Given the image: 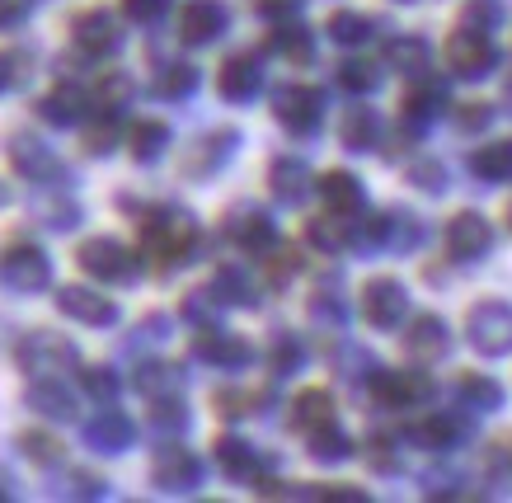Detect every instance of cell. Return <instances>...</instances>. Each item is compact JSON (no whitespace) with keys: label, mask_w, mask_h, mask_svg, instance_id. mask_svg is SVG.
Segmentation results:
<instances>
[{"label":"cell","mask_w":512,"mask_h":503,"mask_svg":"<svg viewBox=\"0 0 512 503\" xmlns=\"http://www.w3.org/2000/svg\"><path fill=\"white\" fill-rule=\"evenodd\" d=\"M466 334L470 344L498 358V353H512V306L508 301H480L466 320Z\"/></svg>","instance_id":"cell-1"},{"label":"cell","mask_w":512,"mask_h":503,"mask_svg":"<svg viewBox=\"0 0 512 503\" xmlns=\"http://www.w3.org/2000/svg\"><path fill=\"white\" fill-rule=\"evenodd\" d=\"M76 259L90 278H99V283H132V278H137V259L109 236L85 240V245L76 250Z\"/></svg>","instance_id":"cell-2"},{"label":"cell","mask_w":512,"mask_h":503,"mask_svg":"<svg viewBox=\"0 0 512 503\" xmlns=\"http://www.w3.org/2000/svg\"><path fill=\"white\" fill-rule=\"evenodd\" d=\"M0 283L10 287V292H43L52 283V264L33 245H10V250L0 254Z\"/></svg>","instance_id":"cell-3"},{"label":"cell","mask_w":512,"mask_h":503,"mask_svg":"<svg viewBox=\"0 0 512 503\" xmlns=\"http://www.w3.org/2000/svg\"><path fill=\"white\" fill-rule=\"evenodd\" d=\"M193 217L188 212H160L141 226V240H146V250L156 254V259H184L188 245H193Z\"/></svg>","instance_id":"cell-4"},{"label":"cell","mask_w":512,"mask_h":503,"mask_svg":"<svg viewBox=\"0 0 512 503\" xmlns=\"http://www.w3.org/2000/svg\"><path fill=\"white\" fill-rule=\"evenodd\" d=\"M19 362H24V372L33 377H57L62 367L76 362V348L66 344L62 334H47V330H33L24 344H19Z\"/></svg>","instance_id":"cell-5"},{"label":"cell","mask_w":512,"mask_h":503,"mask_svg":"<svg viewBox=\"0 0 512 503\" xmlns=\"http://www.w3.org/2000/svg\"><path fill=\"white\" fill-rule=\"evenodd\" d=\"M409 311V297H404V287L395 278H372V283L362 287V315H367V325L376 330H395Z\"/></svg>","instance_id":"cell-6"},{"label":"cell","mask_w":512,"mask_h":503,"mask_svg":"<svg viewBox=\"0 0 512 503\" xmlns=\"http://www.w3.org/2000/svg\"><path fill=\"white\" fill-rule=\"evenodd\" d=\"M151 480H156L165 494H184L202 480V466L198 456L184 452V447H156L151 452Z\"/></svg>","instance_id":"cell-7"},{"label":"cell","mask_w":512,"mask_h":503,"mask_svg":"<svg viewBox=\"0 0 512 503\" xmlns=\"http://www.w3.org/2000/svg\"><path fill=\"white\" fill-rule=\"evenodd\" d=\"M447 66L466 80L484 76V71L494 66V43H489L480 29H456L447 38Z\"/></svg>","instance_id":"cell-8"},{"label":"cell","mask_w":512,"mask_h":503,"mask_svg":"<svg viewBox=\"0 0 512 503\" xmlns=\"http://www.w3.org/2000/svg\"><path fill=\"white\" fill-rule=\"evenodd\" d=\"M71 38H76L80 52H90V57H104V52H118L123 43V33H118V19L109 10H80L71 19Z\"/></svg>","instance_id":"cell-9"},{"label":"cell","mask_w":512,"mask_h":503,"mask_svg":"<svg viewBox=\"0 0 512 503\" xmlns=\"http://www.w3.org/2000/svg\"><path fill=\"white\" fill-rule=\"evenodd\" d=\"M57 311L80 320V325H94V330L118 320V306H113L109 297L90 292V287H62V292H57Z\"/></svg>","instance_id":"cell-10"},{"label":"cell","mask_w":512,"mask_h":503,"mask_svg":"<svg viewBox=\"0 0 512 503\" xmlns=\"http://www.w3.org/2000/svg\"><path fill=\"white\" fill-rule=\"evenodd\" d=\"M273 109H278V123H287L292 132H311L320 123V90H311V85H282Z\"/></svg>","instance_id":"cell-11"},{"label":"cell","mask_w":512,"mask_h":503,"mask_svg":"<svg viewBox=\"0 0 512 503\" xmlns=\"http://www.w3.org/2000/svg\"><path fill=\"white\" fill-rule=\"evenodd\" d=\"M489 240H494V231H489V221L480 212H461V217L447 221V250L456 259H480L489 250Z\"/></svg>","instance_id":"cell-12"},{"label":"cell","mask_w":512,"mask_h":503,"mask_svg":"<svg viewBox=\"0 0 512 503\" xmlns=\"http://www.w3.org/2000/svg\"><path fill=\"white\" fill-rule=\"evenodd\" d=\"M221 29H226V10L217 0H184V10H179V38L184 43H212Z\"/></svg>","instance_id":"cell-13"},{"label":"cell","mask_w":512,"mask_h":503,"mask_svg":"<svg viewBox=\"0 0 512 503\" xmlns=\"http://www.w3.org/2000/svg\"><path fill=\"white\" fill-rule=\"evenodd\" d=\"M428 391H433V386H428V377H419V372H376L372 377V395L390 409L414 405V400H423Z\"/></svg>","instance_id":"cell-14"},{"label":"cell","mask_w":512,"mask_h":503,"mask_svg":"<svg viewBox=\"0 0 512 503\" xmlns=\"http://www.w3.org/2000/svg\"><path fill=\"white\" fill-rule=\"evenodd\" d=\"M10 160H15V170L24 179H57L62 174L57 156L43 142H33V137H10Z\"/></svg>","instance_id":"cell-15"},{"label":"cell","mask_w":512,"mask_h":503,"mask_svg":"<svg viewBox=\"0 0 512 503\" xmlns=\"http://www.w3.org/2000/svg\"><path fill=\"white\" fill-rule=\"evenodd\" d=\"M132 419H123L118 409H104L99 419H90V428H85V438H90V447H99V452H127L132 447Z\"/></svg>","instance_id":"cell-16"},{"label":"cell","mask_w":512,"mask_h":503,"mask_svg":"<svg viewBox=\"0 0 512 503\" xmlns=\"http://www.w3.org/2000/svg\"><path fill=\"white\" fill-rule=\"evenodd\" d=\"M404 348H409V358H423V362L442 358L447 353V325L437 315H419L409 325V334H404Z\"/></svg>","instance_id":"cell-17"},{"label":"cell","mask_w":512,"mask_h":503,"mask_svg":"<svg viewBox=\"0 0 512 503\" xmlns=\"http://www.w3.org/2000/svg\"><path fill=\"white\" fill-rule=\"evenodd\" d=\"M320 198H325V207L334 212V217H353V212H362V184L343 170H329L325 179H320Z\"/></svg>","instance_id":"cell-18"},{"label":"cell","mask_w":512,"mask_h":503,"mask_svg":"<svg viewBox=\"0 0 512 503\" xmlns=\"http://www.w3.org/2000/svg\"><path fill=\"white\" fill-rule=\"evenodd\" d=\"M29 405L38 409V414H47V419H71V414H76V395L66 391L57 377H38L29 386Z\"/></svg>","instance_id":"cell-19"},{"label":"cell","mask_w":512,"mask_h":503,"mask_svg":"<svg viewBox=\"0 0 512 503\" xmlns=\"http://www.w3.org/2000/svg\"><path fill=\"white\" fill-rule=\"evenodd\" d=\"M221 95L226 99H249V95H259V62L254 57H231V62L221 66Z\"/></svg>","instance_id":"cell-20"},{"label":"cell","mask_w":512,"mask_h":503,"mask_svg":"<svg viewBox=\"0 0 512 503\" xmlns=\"http://www.w3.org/2000/svg\"><path fill=\"white\" fill-rule=\"evenodd\" d=\"M292 424L301 428V433H315V428L334 424V400H329V391H301L296 395Z\"/></svg>","instance_id":"cell-21"},{"label":"cell","mask_w":512,"mask_h":503,"mask_svg":"<svg viewBox=\"0 0 512 503\" xmlns=\"http://www.w3.org/2000/svg\"><path fill=\"white\" fill-rule=\"evenodd\" d=\"M198 353L207 362H221V367H240L249 362V344L235 339V334H217V330H202L198 334Z\"/></svg>","instance_id":"cell-22"},{"label":"cell","mask_w":512,"mask_h":503,"mask_svg":"<svg viewBox=\"0 0 512 503\" xmlns=\"http://www.w3.org/2000/svg\"><path fill=\"white\" fill-rule=\"evenodd\" d=\"M226 231H231V240H235V245H245L249 254H259V250H268V245H273V221H268L264 212H240Z\"/></svg>","instance_id":"cell-23"},{"label":"cell","mask_w":512,"mask_h":503,"mask_svg":"<svg viewBox=\"0 0 512 503\" xmlns=\"http://www.w3.org/2000/svg\"><path fill=\"white\" fill-rule=\"evenodd\" d=\"M38 113H43L47 123L71 127V123H80V113H85V95H80V90H71V85H57V90L38 104Z\"/></svg>","instance_id":"cell-24"},{"label":"cell","mask_w":512,"mask_h":503,"mask_svg":"<svg viewBox=\"0 0 512 503\" xmlns=\"http://www.w3.org/2000/svg\"><path fill=\"white\" fill-rule=\"evenodd\" d=\"M470 170L480 179H512V142H494V146H480L470 156Z\"/></svg>","instance_id":"cell-25"},{"label":"cell","mask_w":512,"mask_h":503,"mask_svg":"<svg viewBox=\"0 0 512 503\" xmlns=\"http://www.w3.org/2000/svg\"><path fill=\"white\" fill-rule=\"evenodd\" d=\"M329 33H334V43H343V48H357V43L372 38V19L357 15V10H334L329 15Z\"/></svg>","instance_id":"cell-26"},{"label":"cell","mask_w":512,"mask_h":503,"mask_svg":"<svg viewBox=\"0 0 512 503\" xmlns=\"http://www.w3.org/2000/svg\"><path fill=\"white\" fill-rule=\"evenodd\" d=\"M141 395L146 400H160V395H179V367H170V362H151V367H141V377H137Z\"/></svg>","instance_id":"cell-27"},{"label":"cell","mask_w":512,"mask_h":503,"mask_svg":"<svg viewBox=\"0 0 512 503\" xmlns=\"http://www.w3.org/2000/svg\"><path fill=\"white\" fill-rule=\"evenodd\" d=\"M343 146H353V151H372L376 146V113L372 109L343 113Z\"/></svg>","instance_id":"cell-28"},{"label":"cell","mask_w":512,"mask_h":503,"mask_svg":"<svg viewBox=\"0 0 512 503\" xmlns=\"http://www.w3.org/2000/svg\"><path fill=\"white\" fill-rule=\"evenodd\" d=\"M268 179H273V193H278L282 203H301V198H306V165H296V160H278Z\"/></svg>","instance_id":"cell-29"},{"label":"cell","mask_w":512,"mask_h":503,"mask_svg":"<svg viewBox=\"0 0 512 503\" xmlns=\"http://www.w3.org/2000/svg\"><path fill=\"white\" fill-rule=\"evenodd\" d=\"M306 438H311V456H315V461H343V456L353 452V442L343 438L334 424L315 428V433H306Z\"/></svg>","instance_id":"cell-30"},{"label":"cell","mask_w":512,"mask_h":503,"mask_svg":"<svg viewBox=\"0 0 512 503\" xmlns=\"http://www.w3.org/2000/svg\"><path fill=\"white\" fill-rule=\"evenodd\" d=\"M170 142V127L165 123H137L132 127V156L137 160H156Z\"/></svg>","instance_id":"cell-31"},{"label":"cell","mask_w":512,"mask_h":503,"mask_svg":"<svg viewBox=\"0 0 512 503\" xmlns=\"http://www.w3.org/2000/svg\"><path fill=\"white\" fill-rule=\"evenodd\" d=\"M306 236H311V245H320V250H339V245H348V221L315 217V221H306Z\"/></svg>","instance_id":"cell-32"},{"label":"cell","mask_w":512,"mask_h":503,"mask_svg":"<svg viewBox=\"0 0 512 503\" xmlns=\"http://www.w3.org/2000/svg\"><path fill=\"white\" fill-rule=\"evenodd\" d=\"M217 466L231 475H249L254 471V452L240 438H217Z\"/></svg>","instance_id":"cell-33"},{"label":"cell","mask_w":512,"mask_h":503,"mask_svg":"<svg viewBox=\"0 0 512 503\" xmlns=\"http://www.w3.org/2000/svg\"><path fill=\"white\" fill-rule=\"evenodd\" d=\"M386 62L400 66V71H423L428 66V48H423L419 38H395L386 48Z\"/></svg>","instance_id":"cell-34"},{"label":"cell","mask_w":512,"mask_h":503,"mask_svg":"<svg viewBox=\"0 0 512 503\" xmlns=\"http://www.w3.org/2000/svg\"><path fill=\"white\" fill-rule=\"evenodd\" d=\"M273 48H278L287 62H301V66L315 57L311 33H306V29H278V33H273Z\"/></svg>","instance_id":"cell-35"},{"label":"cell","mask_w":512,"mask_h":503,"mask_svg":"<svg viewBox=\"0 0 512 503\" xmlns=\"http://www.w3.org/2000/svg\"><path fill=\"white\" fill-rule=\"evenodd\" d=\"M19 447H24V456H29V461H38V466H57V461H62V442L47 438V433H24V438H19Z\"/></svg>","instance_id":"cell-36"},{"label":"cell","mask_w":512,"mask_h":503,"mask_svg":"<svg viewBox=\"0 0 512 503\" xmlns=\"http://www.w3.org/2000/svg\"><path fill=\"white\" fill-rule=\"evenodd\" d=\"M127 95H132V80L118 76V71H113V76H104L99 85H94V104H99V109H123Z\"/></svg>","instance_id":"cell-37"},{"label":"cell","mask_w":512,"mask_h":503,"mask_svg":"<svg viewBox=\"0 0 512 503\" xmlns=\"http://www.w3.org/2000/svg\"><path fill=\"white\" fill-rule=\"evenodd\" d=\"M193 85H198V71L193 66H170L165 76H160V95L165 99H179V95H193Z\"/></svg>","instance_id":"cell-38"},{"label":"cell","mask_w":512,"mask_h":503,"mask_svg":"<svg viewBox=\"0 0 512 503\" xmlns=\"http://www.w3.org/2000/svg\"><path fill=\"white\" fill-rule=\"evenodd\" d=\"M151 424H156V428H184L188 424L179 395H160V400H151Z\"/></svg>","instance_id":"cell-39"},{"label":"cell","mask_w":512,"mask_h":503,"mask_svg":"<svg viewBox=\"0 0 512 503\" xmlns=\"http://www.w3.org/2000/svg\"><path fill=\"white\" fill-rule=\"evenodd\" d=\"M80 381H85V391H90L94 400H104V405L118 395V377H113L109 367H85V372H80Z\"/></svg>","instance_id":"cell-40"},{"label":"cell","mask_w":512,"mask_h":503,"mask_svg":"<svg viewBox=\"0 0 512 503\" xmlns=\"http://www.w3.org/2000/svg\"><path fill=\"white\" fill-rule=\"evenodd\" d=\"M461 395H466V400H475V405H489V409H494L498 400H503V391H498V381L475 377V372H470V377H461Z\"/></svg>","instance_id":"cell-41"},{"label":"cell","mask_w":512,"mask_h":503,"mask_svg":"<svg viewBox=\"0 0 512 503\" xmlns=\"http://www.w3.org/2000/svg\"><path fill=\"white\" fill-rule=\"evenodd\" d=\"M339 85L343 90H353V95H367V90L376 85V71L367 62H343L339 66Z\"/></svg>","instance_id":"cell-42"},{"label":"cell","mask_w":512,"mask_h":503,"mask_svg":"<svg viewBox=\"0 0 512 503\" xmlns=\"http://www.w3.org/2000/svg\"><path fill=\"white\" fill-rule=\"evenodd\" d=\"M217 292L226 301H240V306H249V301H254V292H249V283H245V273H240V268H221Z\"/></svg>","instance_id":"cell-43"},{"label":"cell","mask_w":512,"mask_h":503,"mask_svg":"<svg viewBox=\"0 0 512 503\" xmlns=\"http://www.w3.org/2000/svg\"><path fill=\"white\" fill-rule=\"evenodd\" d=\"M24 76H29V57L24 52H0V95L15 90Z\"/></svg>","instance_id":"cell-44"},{"label":"cell","mask_w":512,"mask_h":503,"mask_svg":"<svg viewBox=\"0 0 512 503\" xmlns=\"http://www.w3.org/2000/svg\"><path fill=\"white\" fill-rule=\"evenodd\" d=\"M113 142H118V123H109V118L85 132V151H90V156H104V151H113Z\"/></svg>","instance_id":"cell-45"},{"label":"cell","mask_w":512,"mask_h":503,"mask_svg":"<svg viewBox=\"0 0 512 503\" xmlns=\"http://www.w3.org/2000/svg\"><path fill=\"white\" fill-rule=\"evenodd\" d=\"M127 19H137V24H151V19H160L165 10H170V0H123Z\"/></svg>","instance_id":"cell-46"},{"label":"cell","mask_w":512,"mask_h":503,"mask_svg":"<svg viewBox=\"0 0 512 503\" xmlns=\"http://www.w3.org/2000/svg\"><path fill=\"white\" fill-rule=\"evenodd\" d=\"M498 0H466V19H475V24H498Z\"/></svg>","instance_id":"cell-47"},{"label":"cell","mask_w":512,"mask_h":503,"mask_svg":"<svg viewBox=\"0 0 512 503\" xmlns=\"http://www.w3.org/2000/svg\"><path fill=\"white\" fill-rule=\"evenodd\" d=\"M296 5L301 0H254V10L264 19H287V15H296Z\"/></svg>","instance_id":"cell-48"},{"label":"cell","mask_w":512,"mask_h":503,"mask_svg":"<svg viewBox=\"0 0 512 503\" xmlns=\"http://www.w3.org/2000/svg\"><path fill=\"white\" fill-rule=\"evenodd\" d=\"M456 123L466 127V132L484 127V123H489V104H461V113H456Z\"/></svg>","instance_id":"cell-49"},{"label":"cell","mask_w":512,"mask_h":503,"mask_svg":"<svg viewBox=\"0 0 512 503\" xmlns=\"http://www.w3.org/2000/svg\"><path fill=\"white\" fill-rule=\"evenodd\" d=\"M47 226H57V231H66V226H76V207L71 203H57V207H43Z\"/></svg>","instance_id":"cell-50"},{"label":"cell","mask_w":512,"mask_h":503,"mask_svg":"<svg viewBox=\"0 0 512 503\" xmlns=\"http://www.w3.org/2000/svg\"><path fill=\"white\" fill-rule=\"evenodd\" d=\"M292 268H296V254L282 250L278 259H268V278H273V283H287V278H292Z\"/></svg>","instance_id":"cell-51"},{"label":"cell","mask_w":512,"mask_h":503,"mask_svg":"<svg viewBox=\"0 0 512 503\" xmlns=\"http://www.w3.org/2000/svg\"><path fill=\"white\" fill-rule=\"evenodd\" d=\"M19 19H24V5L19 0H0V29H15Z\"/></svg>","instance_id":"cell-52"},{"label":"cell","mask_w":512,"mask_h":503,"mask_svg":"<svg viewBox=\"0 0 512 503\" xmlns=\"http://www.w3.org/2000/svg\"><path fill=\"white\" fill-rule=\"evenodd\" d=\"M292 362H301V353H296L292 344H278V372H287Z\"/></svg>","instance_id":"cell-53"},{"label":"cell","mask_w":512,"mask_h":503,"mask_svg":"<svg viewBox=\"0 0 512 503\" xmlns=\"http://www.w3.org/2000/svg\"><path fill=\"white\" fill-rule=\"evenodd\" d=\"M0 499H10V475L0 471Z\"/></svg>","instance_id":"cell-54"},{"label":"cell","mask_w":512,"mask_h":503,"mask_svg":"<svg viewBox=\"0 0 512 503\" xmlns=\"http://www.w3.org/2000/svg\"><path fill=\"white\" fill-rule=\"evenodd\" d=\"M5 203H10V189H5V184H0V207H5Z\"/></svg>","instance_id":"cell-55"}]
</instances>
